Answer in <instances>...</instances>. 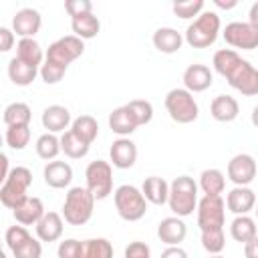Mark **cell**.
<instances>
[{
  "label": "cell",
  "instance_id": "47",
  "mask_svg": "<svg viewBox=\"0 0 258 258\" xmlns=\"http://www.w3.org/2000/svg\"><path fill=\"white\" fill-rule=\"evenodd\" d=\"M14 44V30L6 28V26H0V50L2 52H8Z\"/></svg>",
  "mask_w": 258,
  "mask_h": 258
},
{
  "label": "cell",
  "instance_id": "9",
  "mask_svg": "<svg viewBox=\"0 0 258 258\" xmlns=\"http://www.w3.org/2000/svg\"><path fill=\"white\" fill-rule=\"evenodd\" d=\"M83 52H85V42L79 36H75V34H67V36L54 40L52 44H48L44 60L69 69V64L73 60H77Z\"/></svg>",
  "mask_w": 258,
  "mask_h": 258
},
{
  "label": "cell",
  "instance_id": "10",
  "mask_svg": "<svg viewBox=\"0 0 258 258\" xmlns=\"http://www.w3.org/2000/svg\"><path fill=\"white\" fill-rule=\"evenodd\" d=\"M222 36L234 48H242V50L258 48V28L250 22H230L226 24Z\"/></svg>",
  "mask_w": 258,
  "mask_h": 258
},
{
  "label": "cell",
  "instance_id": "29",
  "mask_svg": "<svg viewBox=\"0 0 258 258\" xmlns=\"http://www.w3.org/2000/svg\"><path fill=\"white\" fill-rule=\"evenodd\" d=\"M198 185L204 191V196H220L226 189V175L216 167L204 169L200 173V183Z\"/></svg>",
  "mask_w": 258,
  "mask_h": 258
},
{
  "label": "cell",
  "instance_id": "22",
  "mask_svg": "<svg viewBox=\"0 0 258 258\" xmlns=\"http://www.w3.org/2000/svg\"><path fill=\"white\" fill-rule=\"evenodd\" d=\"M240 113V105L232 95H218L210 103V115L220 123H232Z\"/></svg>",
  "mask_w": 258,
  "mask_h": 258
},
{
  "label": "cell",
  "instance_id": "19",
  "mask_svg": "<svg viewBox=\"0 0 258 258\" xmlns=\"http://www.w3.org/2000/svg\"><path fill=\"white\" fill-rule=\"evenodd\" d=\"M42 177H44V183L48 187H54V189H62V187H69L71 181H73V167L67 163V161H48L42 169Z\"/></svg>",
  "mask_w": 258,
  "mask_h": 258
},
{
  "label": "cell",
  "instance_id": "20",
  "mask_svg": "<svg viewBox=\"0 0 258 258\" xmlns=\"http://www.w3.org/2000/svg\"><path fill=\"white\" fill-rule=\"evenodd\" d=\"M44 214H46V212H44V204H42V200L36 198V196H28L18 208L12 210L14 220H16L18 224H22V226H36Z\"/></svg>",
  "mask_w": 258,
  "mask_h": 258
},
{
  "label": "cell",
  "instance_id": "4",
  "mask_svg": "<svg viewBox=\"0 0 258 258\" xmlns=\"http://www.w3.org/2000/svg\"><path fill=\"white\" fill-rule=\"evenodd\" d=\"M222 22L218 12L214 10H204L187 28H185V42L194 48H208L216 42L218 34H220Z\"/></svg>",
  "mask_w": 258,
  "mask_h": 258
},
{
  "label": "cell",
  "instance_id": "16",
  "mask_svg": "<svg viewBox=\"0 0 258 258\" xmlns=\"http://www.w3.org/2000/svg\"><path fill=\"white\" fill-rule=\"evenodd\" d=\"M212 83H214V75L210 67L202 62H194L183 71V89H187L189 93H204L206 89L212 87Z\"/></svg>",
  "mask_w": 258,
  "mask_h": 258
},
{
  "label": "cell",
  "instance_id": "52",
  "mask_svg": "<svg viewBox=\"0 0 258 258\" xmlns=\"http://www.w3.org/2000/svg\"><path fill=\"white\" fill-rule=\"evenodd\" d=\"M250 121H252V125L258 129V105L252 109V115H250Z\"/></svg>",
  "mask_w": 258,
  "mask_h": 258
},
{
  "label": "cell",
  "instance_id": "1",
  "mask_svg": "<svg viewBox=\"0 0 258 258\" xmlns=\"http://www.w3.org/2000/svg\"><path fill=\"white\" fill-rule=\"evenodd\" d=\"M198 189H200V185L189 175H177L169 183L167 204H169V210L173 212V216L185 218V216H191L194 210H198V202H200Z\"/></svg>",
  "mask_w": 258,
  "mask_h": 258
},
{
  "label": "cell",
  "instance_id": "24",
  "mask_svg": "<svg viewBox=\"0 0 258 258\" xmlns=\"http://www.w3.org/2000/svg\"><path fill=\"white\" fill-rule=\"evenodd\" d=\"M141 191H143L145 200L149 204H155V206H163L169 200V183L159 175L145 177V181L141 185Z\"/></svg>",
  "mask_w": 258,
  "mask_h": 258
},
{
  "label": "cell",
  "instance_id": "12",
  "mask_svg": "<svg viewBox=\"0 0 258 258\" xmlns=\"http://www.w3.org/2000/svg\"><path fill=\"white\" fill-rule=\"evenodd\" d=\"M226 173L234 185H250L258 173L256 159L250 153H238L228 161Z\"/></svg>",
  "mask_w": 258,
  "mask_h": 258
},
{
  "label": "cell",
  "instance_id": "54",
  "mask_svg": "<svg viewBox=\"0 0 258 258\" xmlns=\"http://www.w3.org/2000/svg\"><path fill=\"white\" fill-rule=\"evenodd\" d=\"M254 212H256V218H258V206H256V210H254Z\"/></svg>",
  "mask_w": 258,
  "mask_h": 258
},
{
  "label": "cell",
  "instance_id": "3",
  "mask_svg": "<svg viewBox=\"0 0 258 258\" xmlns=\"http://www.w3.org/2000/svg\"><path fill=\"white\" fill-rule=\"evenodd\" d=\"M32 185V171L24 165H16L10 169L8 177L0 187V202L4 208L14 210L28 198V187Z\"/></svg>",
  "mask_w": 258,
  "mask_h": 258
},
{
  "label": "cell",
  "instance_id": "15",
  "mask_svg": "<svg viewBox=\"0 0 258 258\" xmlns=\"http://www.w3.org/2000/svg\"><path fill=\"white\" fill-rule=\"evenodd\" d=\"M42 26V16L34 8H20L12 18V30L20 38H34Z\"/></svg>",
  "mask_w": 258,
  "mask_h": 258
},
{
  "label": "cell",
  "instance_id": "25",
  "mask_svg": "<svg viewBox=\"0 0 258 258\" xmlns=\"http://www.w3.org/2000/svg\"><path fill=\"white\" fill-rule=\"evenodd\" d=\"M38 75H40L38 67H32V64H28L16 56L10 58V62H8V77L16 87H28Z\"/></svg>",
  "mask_w": 258,
  "mask_h": 258
},
{
  "label": "cell",
  "instance_id": "33",
  "mask_svg": "<svg viewBox=\"0 0 258 258\" xmlns=\"http://www.w3.org/2000/svg\"><path fill=\"white\" fill-rule=\"evenodd\" d=\"M89 147H91V145H89L87 141H83L81 137H77L71 129L60 135V149H62V153H64L67 157H71V159H81V157H85V155L89 153Z\"/></svg>",
  "mask_w": 258,
  "mask_h": 258
},
{
  "label": "cell",
  "instance_id": "6",
  "mask_svg": "<svg viewBox=\"0 0 258 258\" xmlns=\"http://www.w3.org/2000/svg\"><path fill=\"white\" fill-rule=\"evenodd\" d=\"M165 109L167 115L179 125L194 123L200 115V107L194 99V93H189L183 87H175L165 95Z\"/></svg>",
  "mask_w": 258,
  "mask_h": 258
},
{
  "label": "cell",
  "instance_id": "7",
  "mask_svg": "<svg viewBox=\"0 0 258 258\" xmlns=\"http://www.w3.org/2000/svg\"><path fill=\"white\" fill-rule=\"evenodd\" d=\"M200 232H220L226 224V202L220 196H204L198 202Z\"/></svg>",
  "mask_w": 258,
  "mask_h": 258
},
{
  "label": "cell",
  "instance_id": "43",
  "mask_svg": "<svg viewBox=\"0 0 258 258\" xmlns=\"http://www.w3.org/2000/svg\"><path fill=\"white\" fill-rule=\"evenodd\" d=\"M67 69L60 67V64H54V62H48L44 60L42 67H40V79L46 83V85H56L62 77H64Z\"/></svg>",
  "mask_w": 258,
  "mask_h": 258
},
{
  "label": "cell",
  "instance_id": "51",
  "mask_svg": "<svg viewBox=\"0 0 258 258\" xmlns=\"http://www.w3.org/2000/svg\"><path fill=\"white\" fill-rule=\"evenodd\" d=\"M214 4H216L218 8H224V10H230V8H234V6L238 4V2H236V0H226V2H224V0H214Z\"/></svg>",
  "mask_w": 258,
  "mask_h": 258
},
{
  "label": "cell",
  "instance_id": "35",
  "mask_svg": "<svg viewBox=\"0 0 258 258\" xmlns=\"http://www.w3.org/2000/svg\"><path fill=\"white\" fill-rule=\"evenodd\" d=\"M81 258H113V244L107 238L83 240Z\"/></svg>",
  "mask_w": 258,
  "mask_h": 258
},
{
  "label": "cell",
  "instance_id": "11",
  "mask_svg": "<svg viewBox=\"0 0 258 258\" xmlns=\"http://www.w3.org/2000/svg\"><path fill=\"white\" fill-rule=\"evenodd\" d=\"M226 81L230 83L232 89H236L244 97L258 95V69L250 60H246V58L240 60V64L234 69V73Z\"/></svg>",
  "mask_w": 258,
  "mask_h": 258
},
{
  "label": "cell",
  "instance_id": "5",
  "mask_svg": "<svg viewBox=\"0 0 258 258\" xmlns=\"http://www.w3.org/2000/svg\"><path fill=\"white\" fill-rule=\"evenodd\" d=\"M113 202L115 210L121 220L125 222H137L145 216L147 212V200L143 191L131 183H123L113 191Z\"/></svg>",
  "mask_w": 258,
  "mask_h": 258
},
{
  "label": "cell",
  "instance_id": "39",
  "mask_svg": "<svg viewBox=\"0 0 258 258\" xmlns=\"http://www.w3.org/2000/svg\"><path fill=\"white\" fill-rule=\"evenodd\" d=\"M204 0H183V2H175L173 4V14L177 16V18H183V20H187V18H198L202 12H204Z\"/></svg>",
  "mask_w": 258,
  "mask_h": 258
},
{
  "label": "cell",
  "instance_id": "50",
  "mask_svg": "<svg viewBox=\"0 0 258 258\" xmlns=\"http://www.w3.org/2000/svg\"><path fill=\"white\" fill-rule=\"evenodd\" d=\"M248 22H250V24H254V26L258 28V2H254V4L250 6V12H248Z\"/></svg>",
  "mask_w": 258,
  "mask_h": 258
},
{
  "label": "cell",
  "instance_id": "14",
  "mask_svg": "<svg viewBox=\"0 0 258 258\" xmlns=\"http://www.w3.org/2000/svg\"><path fill=\"white\" fill-rule=\"evenodd\" d=\"M226 208L236 216H248L256 208V194L248 185H236L226 196Z\"/></svg>",
  "mask_w": 258,
  "mask_h": 258
},
{
  "label": "cell",
  "instance_id": "18",
  "mask_svg": "<svg viewBox=\"0 0 258 258\" xmlns=\"http://www.w3.org/2000/svg\"><path fill=\"white\" fill-rule=\"evenodd\" d=\"M187 236V226L181 218L169 216L157 224V238L167 246H179Z\"/></svg>",
  "mask_w": 258,
  "mask_h": 258
},
{
  "label": "cell",
  "instance_id": "31",
  "mask_svg": "<svg viewBox=\"0 0 258 258\" xmlns=\"http://www.w3.org/2000/svg\"><path fill=\"white\" fill-rule=\"evenodd\" d=\"M240 60H242V56L236 50H232V48H220V50H216V54L212 58V64H214V69H216L218 75H222L224 79H228L234 73V69L240 64Z\"/></svg>",
  "mask_w": 258,
  "mask_h": 258
},
{
  "label": "cell",
  "instance_id": "27",
  "mask_svg": "<svg viewBox=\"0 0 258 258\" xmlns=\"http://www.w3.org/2000/svg\"><path fill=\"white\" fill-rule=\"evenodd\" d=\"M109 127L113 133H117L119 137H129L135 129H137V123L133 121L131 113L127 111V107H117L109 113Z\"/></svg>",
  "mask_w": 258,
  "mask_h": 258
},
{
  "label": "cell",
  "instance_id": "28",
  "mask_svg": "<svg viewBox=\"0 0 258 258\" xmlns=\"http://www.w3.org/2000/svg\"><path fill=\"white\" fill-rule=\"evenodd\" d=\"M71 28H73L75 36H79L81 40H89V38H95L99 34L101 22L93 12H89V14L71 18Z\"/></svg>",
  "mask_w": 258,
  "mask_h": 258
},
{
  "label": "cell",
  "instance_id": "8",
  "mask_svg": "<svg viewBox=\"0 0 258 258\" xmlns=\"http://www.w3.org/2000/svg\"><path fill=\"white\" fill-rule=\"evenodd\" d=\"M87 189L95 196V200H105L113 191V165L103 159H95L85 169Z\"/></svg>",
  "mask_w": 258,
  "mask_h": 258
},
{
  "label": "cell",
  "instance_id": "53",
  "mask_svg": "<svg viewBox=\"0 0 258 258\" xmlns=\"http://www.w3.org/2000/svg\"><path fill=\"white\" fill-rule=\"evenodd\" d=\"M208 258H226V256H222V254H210Z\"/></svg>",
  "mask_w": 258,
  "mask_h": 258
},
{
  "label": "cell",
  "instance_id": "30",
  "mask_svg": "<svg viewBox=\"0 0 258 258\" xmlns=\"http://www.w3.org/2000/svg\"><path fill=\"white\" fill-rule=\"evenodd\" d=\"M230 236L240 242V244H246L250 242L252 238L258 236V228H256V220L250 218V216H236L230 224Z\"/></svg>",
  "mask_w": 258,
  "mask_h": 258
},
{
  "label": "cell",
  "instance_id": "42",
  "mask_svg": "<svg viewBox=\"0 0 258 258\" xmlns=\"http://www.w3.org/2000/svg\"><path fill=\"white\" fill-rule=\"evenodd\" d=\"M28 238H30V232H28L26 226H22V224H18V226H10V228L6 230V234H4L6 246H8L10 250L18 248V246L24 244Z\"/></svg>",
  "mask_w": 258,
  "mask_h": 258
},
{
  "label": "cell",
  "instance_id": "21",
  "mask_svg": "<svg viewBox=\"0 0 258 258\" xmlns=\"http://www.w3.org/2000/svg\"><path fill=\"white\" fill-rule=\"evenodd\" d=\"M34 228H36V238L40 242H56L62 236L64 222L58 212H46Z\"/></svg>",
  "mask_w": 258,
  "mask_h": 258
},
{
  "label": "cell",
  "instance_id": "49",
  "mask_svg": "<svg viewBox=\"0 0 258 258\" xmlns=\"http://www.w3.org/2000/svg\"><path fill=\"white\" fill-rule=\"evenodd\" d=\"M244 256L246 258H258V236L244 244Z\"/></svg>",
  "mask_w": 258,
  "mask_h": 258
},
{
  "label": "cell",
  "instance_id": "23",
  "mask_svg": "<svg viewBox=\"0 0 258 258\" xmlns=\"http://www.w3.org/2000/svg\"><path fill=\"white\" fill-rule=\"evenodd\" d=\"M153 46L159 50V52H163V54H173V52H177L179 48H181V44H183V36H181V32H177L175 28H171V26H161V28H157L155 32H153Z\"/></svg>",
  "mask_w": 258,
  "mask_h": 258
},
{
  "label": "cell",
  "instance_id": "2",
  "mask_svg": "<svg viewBox=\"0 0 258 258\" xmlns=\"http://www.w3.org/2000/svg\"><path fill=\"white\" fill-rule=\"evenodd\" d=\"M93 210H95V196L87 187L77 185L67 191L62 204V218L67 224L85 226L93 218Z\"/></svg>",
  "mask_w": 258,
  "mask_h": 258
},
{
  "label": "cell",
  "instance_id": "32",
  "mask_svg": "<svg viewBox=\"0 0 258 258\" xmlns=\"http://www.w3.org/2000/svg\"><path fill=\"white\" fill-rule=\"evenodd\" d=\"M71 131L91 145L97 139V135H99V123H97V119L93 115H81V117L73 119Z\"/></svg>",
  "mask_w": 258,
  "mask_h": 258
},
{
  "label": "cell",
  "instance_id": "46",
  "mask_svg": "<svg viewBox=\"0 0 258 258\" xmlns=\"http://www.w3.org/2000/svg\"><path fill=\"white\" fill-rule=\"evenodd\" d=\"M125 258H151V248L145 242H129V246L125 248Z\"/></svg>",
  "mask_w": 258,
  "mask_h": 258
},
{
  "label": "cell",
  "instance_id": "17",
  "mask_svg": "<svg viewBox=\"0 0 258 258\" xmlns=\"http://www.w3.org/2000/svg\"><path fill=\"white\" fill-rule=\"evenodd\" d=\"M42 127L46 129V133H64L69 131V125H73V117L71 111L62 105H48L42 115H40Z\"/></svg>",
  "mask_w": 258,
  "mask_h": 258
},
{
  "label": "cell",
  "instance_id": "38",
  "mask_svg": "<svg viewBox=\"0 0 258 258\" xmlns=\"http://www.w3.org/2000/svg\"><path fill=\"white\" fill-rule=\"evenodd\" d=\"M6 145L10 149H24L30 141V125H12V127H6Z\"/></svg>",
  "mask_w": 258,
  "mask_h": 258
},
{
  "label": "cell",
  "instance_id": "48",
  "mask_svg": "<svg viewBox=\"0 0 258 258\" xmlns=\"http://www.w3.org/2000/svg\"><path fill=\"white\" fill-rule=\"evenodd\" d=\"M159 258H187V252L181 246H167Z\"/></svg>",
  "mask_w": 258,
  "mask_h": 258
},
{
  "label": "cell",
  "instance_id": "26",
  "mask_svg": "<svg viewBox=\"0 0 258 258\" xmlns=\"http://www.w3.org/2000/svg\"><path fill=\"white\" fill-rule=\"evenodd\" d=\"M46 52H42V46L34 38H20L16 44V58L32 64V67H42Z\"/></svg>",
  "mask_w": 258,
  "mask_h": 258
},
{
  "label": "cell",
  "instance_id": "36",
  "mask_svg": "<svg viewBox=\"0 0 258 258\" xmlns=\"http://www.w3.org/2000/svg\"><path fill=\"white\" fill-rule=\"evenodd\" d=\"M6 127H12V125H30V119H32V111L26 103H10L6 109H4V115H2Z\"/></svg>",
  "mask_w": 258,
  "mask_h": 258
},
{
  "label": "cell",
  "instance_id": "41",
  "mask_svg": "<svg viewBox=\"0 0 258 258\" xmlns=\"http://www.w3.org/2000/svg\"><path fill=\"white\" fill-rule=\"evenodd\" d=\"M14 258H40L42 256V244L38 238H28L24 244H20L18 248L12 250Z\"/></svg>",
  "mask_w": 258,
  "mask_h": 258
},
{
  "label": "cell",
  "instance_id": "44",
  "mask_svg": "<svg viewBox=\"0 0 258 258\" xmlns=\"http://www.w3.org/2000/svg\"><path fill=\"white\" fill-rule=\"evenodd\" d=\"M81 250H83V242L77 238H67L58 244L56 254L58 258H81Z\"/></svg>",
  "mask_w": 258,
  "mask_h": 258
},
{
  "label": "cell",
  "instance_id": "13",
  "mask_svg": "<svg viewBox=\"0 0 258 258\" xmlns=\"http://www.w3.org/2000/svg\"><path fill=\"white\" fill-rule=\"evenodd\" d=\"M109 157H111V165L113 167H117V169H129L137 161V145L129 137H119V139H115L111 143Z\"/></svg>",
  "mask_w": 258,
  "mask_h": 258
},
{
  "label": "cell",
  "instance_id": "45",
  "mask_svg": "<svg viewBox=\"0 0 258 258\" xmlns=\"http://www.w3.org/2000/svg\"><path fill=\"white\" fill-rule=\"evenodd\" d=\"M64 10H67V14L71 18L83 16V14L93 12V2H89V0H67L64 2Z\"/></svg>",
  "mask_w": 258,
  "mask_h": 258
},
{
  "label": "cell",
  "instance_id": "37",
  "mask_svg": "<svg viewBox=\"0 0 258 258\" xmlns=\"http://www.w3.org/2000/svg\"><path fill=\"white\" fill-rule=\"evenodd\" d=\"M125 107H127V111L131 113V117H133V121L137 123V127L147 125V123L153 119V105H151L149 101H145V99H133V101H129Z\"/></svg>",
  "mask_w": 258,
  "mask_h": 258
},
{
  "label": "cell",
  "instance_id": "34",
  "mask_svg": "<svg viewBox=\"0 0 258 258\" xmlns=\"http://www.w3.org/2000/svg\"><path fill=\"white\" fill-rule=\"evenodd\" d=\"M34 149H36V155H38L40 159H44L46 163H48V161H54V157L62 151V149H60V137H56L54 133H42V135L36 139Z\"/></svg>",
  "mask_w": 258,
  "mask_h": 258
},
{
  "label": "cell",
  "instance_id": "40",
  "mask_svg": "<svg viewBox=\"0 0 258 258\" xmlns=\"http://www.w3.org/2000/svg\"><path fill=\"white\" fill-rule=\"evenodd\" d=\"M202 246L208 254H222V250L226 248L224 230H220V232H202Z\"/></svg>",
  "mask_w": 258,
  "mask_h": 258
}]
</instances>
